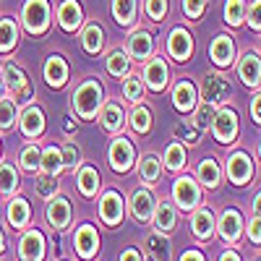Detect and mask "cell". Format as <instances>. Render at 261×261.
<instances>
[{"label": "cell", "mask_w": 261, "mask_h": 261, "mask_svg": "<svg viewBox=\"0 0 261 261\" xmlns=\"http://www.w3.org/2000/svg\"><path fill=\"white\" fill-rule=\"evenodd\" d=\"M105 102V89L99 79H86L79 84V89H73V97H71V105H73V113L81 118V120H94L99 107Z\"/></svg>", "instance_id": "1"}, {"label": "cell", "mask_w": 261, "mask_h": 261, "mask_svg": "<svg viewBox=\"0 0 261 261\" xmlns=\"http://www.w3.org/2000/svg\"><path fill=\"white\" fill-rule=\"evenodd\" d=\"M3 89L8 92L11 99H16V105H27L32 97H34V84L29 79V73L21 68L16 63H3Z\"/></svg>", "instance_id": "2"}, {"label": "cell", "mask_w": 261, "mask_h": 261, "mask_svg": "<svg viewBox=\"0 0 261 261\" xmlns=\"http://www.w3.org/2000/svg\"><path fill=\"white\" fill-rule=\"evenodd\" d=\"M21 21H24V27H27L29 34H34V37L47 34L50 21H53L50 3L47 0H27L24 11H21Z\"/></svg>", "instance_id": "3"}, {"label": "cell", "mask_w": 261, "mask_h": 261, "mask_svg": "<svg viewBox=\"0 0 261 261\" xmlns=\"http://www.w3.org/2000/svg\"><path fill=\"white\" fill-rule=\"evenodd\" d=\"M125 53L130 60H139V63H146L154 53V37H151L146 29H134L125 39Z\"/></svg>", "instance_id": "4"}, {"label": "cell", "mask_w": 261, "mask_h": 261, "mask_svg": "<svg viewBox=\"0 0 261 261\" xmlns=\"http://www.w3.org/2000/svg\"><path fill=\"white\" fill-rule=\"evenodd\" d=\"M107 157H110V167L115 172H128L130 167H134V160H136L134 144H130L125 136H115L113 144H110V151H107Z\"/></svg>", "instance_id": "5"}, {"label": "cell", "mask_w": 261, "mask_h": 261, "mask_svg": "<svg viewBox=\"0 0 261 261\" xmlns=\"http://www.w3.org/2000/svg\"><path fill=\"white\" fill-rule=\"evenodd\" d=\"M167 79H170V68H167L165 58L162 55L149 58L146 65H144V84L149 86V89H154V92H162L167 86Z\"/></svg>", "instance_id": "6"}, {"label": "cell", "mask_w": 261, "mask_h": 261, "mask_svg": "<svg viewBox=\"0 0 261 261\" xmlns=\"http://www.w3.org/2000/svg\"><path fill=\"white\" fill-rule=\"evenodd\" d=\"M201 94H204V102L217 107V105H222L225 97L230 94V84L220 73H204V79H201Z\"/></svg>", "instance_id": "7"}, {"label": "cell", "mask_w": 261, "mask_h": 261, "mask_svg": "<svg viewBox=\"0 0 261 261\" xmlns=\"http://www.w3.org/2000/svg\"><path fill=\"white\" fill-rule=\"evenodd\" d=\"M212 130L220 144H232V139L238 136V115L232 110H220L212 120Z\"/></svg>", "instance_id": "8"}, {"label": "cell", "mask_w": 261, "mask_h": 261, "mask_svg": "<svg viewBox=\"0 0 261 261\" xmlns=\"http://www.w3.org/2000/svg\"><path fill=\"white\" fill-rule=\"evenodd\" d=\"M18 123H21V134H24L27 139H37L45 134V110L37 105H29L24 113L18 115Z\"/></svg>", "instance_id": "9"}, {"label": "cell", "mask_w": 261, "mask_h": 261, "mask_svg": "<svg viewBox=\"0 0 261 261\" xmlns=\"http://www.w3.org/2000/svg\"><path fill=\"white\" fill-rule=\"evenodd\" d=\"M172 196H175V204L180 209H193L201 199V191H199V183H196L193 178L183 175V178L175 180V186H172Z\"/></svg>", "instance_id": "10"}, {"label": "cell", "mask_w": 261, "mask_h": 261, "mask_svg": "<svg viewBox=\"0 0 261 261\" xmlns=\"http://www.w3.org/2000/svg\"><path fill=\"white\" fill-rule=\"evenodd\" d=\"M99 123L105 130H110V134H120L123 125H125V110L120 107V102H113V99H105L102 107H99Z\"/></svg>", "instance_id": "11"}, {"label": "cell", "mask_w": 261, "mask_h": 261, "mask_svg": "<svg viewBox=\"0 0 261 261\" xmlns=\"http://www.w3.org/2000/svg\"><path fill=\"white\" fill-rule=\"evenodd\" d=\"M253 175V162L246 151H235V154L227 160V178L235 186H246Z\"/></svg>", "instance_id": "12"}, {"label": "cell", "mask_w": 261, "mask_h": 261, "mask_svg": "<svg viewBox=\"0 0 261 261\" xmlns=\"http://www.w3.org/2000/svg\"><path fill=\"white\" fill-rule=\"evenodd\" d=\"M167 53L175 58L178 63H186L191 60V53H193V37L186 32V29H172L170 37H167Z\"/></svg>", "instance_id": "13"}, {"label": "cell", "mask_w": 261, "mask_h": 261, "mask_svg": "<svg viewBox=\"0 0 261 261\" xmlns=\"http://www.w3.org/2000/svg\"><path fill=\"white\" fill-rule=\"evenodd\" d=\"M73 248L81 258H94V253L99 251V235L92 225H81L73 235Z\"/></svg>", "instance_id": "14"}, {"label": "cell", "mask_w": 261, "mask_h": 261, "mask_svg": "<svg viewBox=\"0 0 261 261\" xmlns=\"http://www.w3.org/2000/svg\"><path fill=\"white\" fill-rule=\"evenodd\" d=\"M47 222L55 230H65L71 222V201L65 196H50V204H47Z\"/></svg>", "instance_id": "15"}, {"label": "cell", "mask_w": 261, "mask_h": 261, "mask_svg": "<svg viewBox=\"0 0 261 261\" xmlns=\"http://www.w3.org/2000/svg\"><path fill=\"white\" fill-rule=\"evenodd\" d=\"M209 55L214 60V65H220V68H227V65H232L235 60V42L230 34H217L212 47H209Z\"/></svg>", "instance_id": "16"}, {"label": "cell", "mask_w": 261, "mask_h": 261, "mask_svg": "<svg viewBox=\"0 0 261 261\" xmlns=\"http://www.w3.org/2000/svg\"><path fill=\"white\" fill-rule=\"evenodd\" d=\"M99 217H102V222L110 225V227L120 225V220H123V199H120L115 191H107L102 196V201H99Z\"/></svg>", "instance_id": "17"}, {"label": "cell", "mask_w": 261, "mask_h": 261, "mask_svg": "<svg viewBox=\"0 0 261 261\" xmlns=\"http://www.w3.org/2000/svg\"><path fill=\"white\" fill-rule=\"evenodd\" d=\"M84 21V8L79 0H63L58 6V24L65 29V32H76Z\"/></svg>", "instance_id": "18"}, {"label": "cell", "mask_w": 261, "mask_h": 261, "mask_svg": "<svg viewBox=\"0 0 261 261\" xmlns=\"http://www.w3.org/2000/svg\"><path fill=\"white\" fill-rule=\"evenodd\" d=\"M238 79L246 86H251V89H256L261 84V58L256 53H246L241 58V63H238Z\"/></svg>", "instance_id": "19"}, {"label": "cell", "mask_w": 261, "mask_h": 261, "mask_svg": "<svg viewBox=\"0 0 261 261\" xmlns=\"http://www.w3.org/2000/svg\"><path fill=\"white\" fill-rule=\"evenodd\" d=\"M18 253L24 261H42L45 258V235L39 230H29L24 238H21Z\"/></svg>", "instance_id": "20"}, {"label": "cell", "mask_w": 261, "mask_h": 261, "mask_svg": "<svg viewBox=\"0 0 261 261\" xmlns=\"http://www.w3.org/2000/svg\"><path fill=\"white\" fill-rule=\"evenodd\" d=\"M130 212L139 222H149L154 217V196H151L146 188H139L130 196Z\"/></svg>", "instance_id": "21"}, {"label": "cell", "mask_w": 261, "mask_h": 261, "mask_svg": "<svg viewBox=\"0 0 261 261\" xmlns=\"http://www.w3.org/2000/svg\"><path fill=\"white\" fill-rule=\"evenodd\" d=\"M45 81L55 86V89L65 86V81H68V63H65L63 55H50L45 60Z\"/></svg>", "instance_id": "22"}, {"label": "cell", "mask_w": 261, "mask_h": 261, "mask_svg": "<svg viewBox=\"0 0 261 261\" xmlns=\"http://www.w3.org/2000/svg\"><path fill=\"white\" fill-rule=\"evenodd\" d=\"M196 102H199V94H196V86L191 81H180L175 89H172V105L178 107L180 113H191Z\"/></svg>", "instance_id": "23"}, {"label": "cell", "mask_w": 261, "mask_h": 261, "mask_svg": "<svg viewBox=\"0 0 261 261\" xmlns=\"http://www.w3.org/2000/svg\"><path fill=\"white\" fill-rule=\"evenodd\" d=\"M241 230H243V220L235 209H225L222 217H220V235L225 238L227 243H235L241 238Z\"/></svg>", "instance_id": "24"}, {"label": "cell", "mask_w": 261, "mask_h": 261, "mask_svg": "<svg viewBox=\"0 0 261 261\" xmlns=\"http://www.w3.org/2000/svg\"><path fill=\"white\" fill-rule=\"evenodd\" d=\"M105 65H107V73L115 76V79H125V76L130 73V58H128V53L120 50V47H115V50L107 53Z\"/></svg>", "instance_id": "25"}, {"label": "cell", "mask_w": 261, "mask_h": 261, "mask_svg": "<svg viewBox=\"0 0 261 261\" xmlns=\"http://www.w3.org/2000/svg\"><path fill=\"white\" fill-rule=\"evenodd\" d=\"M81 45L89 55H97L105 47V29L99 24H86L81 32Z\"/></svg>", "instance_id": "26"}, {"label": "cell", "mask_w": 261, "mask_h": 261, "mask_svg": "<svg viewBox=\"0 0 261 261\" xmlns=\"http://www.w3.org/2000/svg\"><path fill=\"white\" fill-rule=\"evenodd\" d=\"M136 11H139V0H113V16L120 27H134Z\"/></svg>", "instance_id": "27"}, {"label": "cell", "mask_w": 261, "mask_h": 261, "mask_svg": "<svg viewBox=\"0 0 261 261\" xmlns=\"http://www.w3.org/2000/svg\"><path fill=\"white\" fill-rule=\"evenodd\" d=\"M18 45V24L11 16L0 18V53H11Z\"/></svg>", "instance_id": "28"}, {"label": "cell", "mask_w": 261, "mask_h": 261, "mask_svg": "<svg viewBox=\"0 0 261 261\" xmlns=\"http://www.w3.org/2000/svg\"><path fill=\"white\" fill-rule=\"evenodd\" d=\"M76 180H79V191L86 196V199H92V196L99 191V172L89 165H84L79 172H76Z\"/></svg>", "instance_id": "29"}, {"label": "cell", "mask_w": 261, "mask_h": 261, "mask_svg": "<svg viewBox=\"0 0 261 261\" xmlns=\"http://www.w3.org/2000/svg\"><path fill=\"white\" fill-rule=\"evenodd\" d=\"M139 175H141L144 183L154 186V183L160 180V175H162V162H160V157H154V154H144L141 162H139Z\"/></svg>", "instance_id": "30"}, {"label": "cell", "mask_w": 261, "mask_h": 261, "mask_svg": "<svg viewBox=\"0 0 261 261\" xmlns=\"http://www.w3.org/2000/svg\"><path fill=\"white\" fill-rule=\"evenodd\" d=\"M39 170L45 172V175H53V178H58L60 172H63V157H60V149L58 146L42 149V165H39Z\"/></svg>", "instance_id": "31"}, {"label": "cell", "mask_w": 261, "mask_h": 261, "mask_svg": "<svg viewBox=\"0 0 261 261\" xmlns=\"http://www.w3.org/2000/svg\"><path fill=\"white\" fill-rule=\"evenodd\" d=\"M29 217H32V209H29L27 199H11V204H8V222L13 227H27Z\"/></svg>", "instance_id": "32"}, {"label": "cell", "mask_w": 261, "mask_h": 261, "mask_svg": "<svg viewBox=\"0 0 261 261\" xmlns=\"http://www.w3.org/2000/svg\"><path fill=\"white\" fill-rule=\"evenodd\" d=\"M120 92H123V97L130 105H139L144 99V79L136 76V73H128L125 81H123V86H120Z\"/></svg>", "instance_id": "33"}, {"label": "cell", "mask_w": 261, "mask_h": 261, "mask_svg": "<svg viewBox=\"0 0 261 261\" xmlns=\"http://www.w3.org/2000/svg\"><path fill=\"white\" fill-rule=\"evenodd\" d=\"M193 232L196 238H201V241H209L212 232H214V217L209 209H199L193 214Z\"/></svg>", "instance_id": "34"}, {"label": "cell", "mask_w": 261, "mask_h": 261, "mask_svg": "<svg viewBox=\"0 0 261 261\" xmlns=\"http://www.w3.org/2000/svg\"><path fill=\"white\" fill-rule=\"evenodd\" d=\"M18 162H21V167H24L27 172H37L39 165H42V149L37 144H27L24 149H21V154H18Z\"/></svg>", "instance_id": "35"}, {"label": "cell", "mask_w": 261, "mask_h": 261, "mask_svg": "<svg viewBox=\"0 0 261 261\" xmlns=\"http://www.w3.org/2000/svg\"><path fill=\"white\" fill-rule=\"evenodd\" d=\"M18 120V107L11 97H0V130H11Z\"/></svg>", "instance_id": "36"}, {"label": "cell", "mask_w": 261, "mask_h": 261, "mask_svg": "<svg viewBox=\"0 0 261 261\" xmlns=\"http://www.w3.org/2000/svg\"><path fill=\"white\" fill-rule=\"evenodd\" d=\"M146 246H149V256L151 261H170V241L162 235H149L146 238Z\"/></svg>", "instance_id": "37"}, {"label": "cell", "mask_w": 261, "mask_h": 261, "mask_svg": "<svg viewBox=\"0 0 261 261\" xmlns=\"http://www.w3.org/2000/svg\"><path fill=\"white\" fill-rule=\"evenodd\" d=\"M154 225L160 232H170L175 227V209H172L167 201H162L157 209H154Z\"/></svg>", "instance_id": "38"}, {"label": "cell", "mask_w": 261, "mask_h": 261, "mask_svg": "<svg viewBox=\"0 0 261 261\" xmlns=\"http://www.w3.org/2000/svg\"><path fill=\"white\" fill-rule=\"evenodd\" d=\"M193 110H196V113H193V125H196V130L212 128V120H214V115H217V107H214V105L201 102V105H196Z\"/></svg>", "instance_id": "39"}, {"label": "cell", "mask_w": 261, "mask_h": 261, "mask_svg": "<svg viewBox=\"0 0 261 261\" xmlns=\"http://www.w3.org/2000/svg\"><path fill=\"white\" fill-rule=\"evenodd\" d=\"M18 188V172L11 162H0V193H13Z\"/></svg>", "instance_id": "40"}, {"label": "cell", "mask_w": 261, "mask_h": 261, "mask_svg": "<svg viewBox=\"0 0 261 261\" xmlns=\"http://www.w3.org/2000/svg\"><path fill=\"white\" fill-rule=\"evenodd\" d=\"M130 128H134L136 134H149V130H151V113H149V107H144V105L134 107V113H130Z\"/></svg>", "instance_id": "41"}, {"label": "cell", "mask_w": 261, "mask_h": 261, "mask_svg": "<svg viewBox=\"0 0 261 261\" xmlns=\"http://www.w3.org/2000/svg\"><path fill=\"white\" fill-rule=\"evenodd\" d=\"M165 165H167V170H183V167H186V149H183V144L172 141V144L167 146V151H165Z\"/></svg>", "instance_id": "42"}, {"label": "cell", "mask_w": 261, "mask_h": 261, "mask_svg": "<svg viewBox=\"0 0 261 261\" xmlns=\"http://www.w3.org/2000/svg\"><path fill=\"white\" fill-rule=\"evenodd\" d=\"M246 18V0H227L225 3V21L230 27H241Z\"/></svg>", "instance_id": "43"}, {"label": "cell", "mask_w": 261, "mask_h": 261, "mask_svg": "<svg viewBox=\"0 0 261 261\" xmlns=\"http://www.w3.org/2000/svg\"><path fill=\"white\" fill-rule=\"evenodd\" d=\"M196 172H199V178L206 188H214L217 183H220V167H217L214 160H201V165H199Z\"/></svg>", "instance_id": "44"}, {"label": "cell", "mask_w": 261, "mask_h": 261, "mask_svg": "<svg viewBox=\"0 0 261 261\" xmlns=\"http://www.w3.org/2000/svg\"><path fill=\"white\" fill-rule=\"evenodd\" d=\"M60 157H63V167H71V170H76L79 167V162H81V149L76 146V144H63L60 146Z\"/></svg>", "instance_id": "45"}, {"label": "cell", "mask_w": 261, "mask_h": 261, "mask_svg": "<svg viewBox=\"0 0 261 261\" xmlns=\"http://www.w3.org/2000/svg\"><path fill=\"white\" fill-rule=\"evenodd\" d=\"M144 8H146V16L151 21H165V16H167V0H146Z\"/></svg>", "instance_id": "46"}, {"label": "cell", "mask_w": 261, "mask_h": 261, "mask_svg": "<svg viewBox=\"0 0 261 261\" xmlns=\"http://www.w3.org/2000/svg\"><path fill=\"white\" fill-rule=\"evenodd\" d=\"M248 27L253 32H261V0H253V3L248 6Z\"/></svg>", "instance_id": "47"}, {"label": "cell", "mask_w": 261, "mask_h": 261, "mask_svg": "<svg viewBox=\"0 0 261 261\" xmlns=\"http://www.w3.org/2000/svg\"><path fill=\"white\" fill-rule=\"evenodd\" d=\"M206 8V0H183V13L188 18H199Z\"/></svg>", "instance_id": "48"}, {"label": "cell", "mask_w": 261, "mask_h": 261, "mask_svg": "<svg viewBox=\"0 0 261 261\" xmlns=\"http://www.w3.org/2000/svg\"><path fill=\"white\" fill-rule=\"evenodd\" d=\"M37 193H42V196H55V193H58V183H55V178H53V175L39 178V180H37Z\"/></svg>", "instance_id": "49"}, {"label": "cell", "mask_w": 261, "mask_h": 261, "mask_svg": "<svg viewBox=\"0 0 261 261\" xmlns=\"http://www.w3.org/2000/svg\"><path fill=\"white\" fill-rule=\"evenodd\" d=\"M175 136H178V139H186L188 144H196V139H199V130H191V128H186V125H178V128H175Z\"/></svg>", "instance_id": "50"}, {"label": "cell", "mask_w": 261, "mask_h": 261, "mask_svg": "<svg viewBox=\"0 0 261 261\" xmlns=\"http://www.w3.org/2000/svg\"><path fill=\"white\" fill-rule=\"evenodd\" d=\"M248 238L253 243H261V217H256V220L248 225Z\"/></svg>", "instance_id": "51"}, {"label": "cell", "mask_w": 261, "mask_h": 261, "mask_svg": "<svg viewBox=\"0 0 261 261\" xmlns=\"http://www.w3.org/2000/svg\"><path fill=\"white\" fill-rule=\"evenodd\" d=\"M251 115H253V120L261 125V92L253 97V102H251Z\"/></svg>", "instance_id": "52"}, {"label": "cell", "mask_w": 261, "mask_h": 261, "mask_svg": "<svg viewBox=\"0 0 261 261\" xmlns=\"http://www.w3.org/2000/svg\"><path fill=\"white\" fill-rule=\"evenodd\" d=\"M120 261H141V253H139L136 248H125V251L120 253Z\"/></svg>", "instance_id": "53"}, {"label": "cell", "mask_w": 261, "mask_h": 261, "mask_svg": "<svg viewBox=\"0 0 261 261\" xmlns=\"http://www.w3.org/2000/svg\"><path fill=\"white\" fill-rule=\"evenodd\" d=\"M180 261H204V256H201L199 251H186V253L180 256Z\"/></svg>", "instance_id": "54"}, {"label": "cell", "mask_w": 261, "mask_h": 261, "mask_svg": "<svg viewBox=\"0 0 261 261\" xmlns=\"http://www.w3.org/2000/svg\"><path fill=\"white\" fill-rule=\"evenodd\" d=\"M63 128L68 130V134H71V130H76V120H73L71 115H65V123H63Z\"/></svg>", "instance_id": "55"}, {"label": "cell", "mask_w": 261, "mask_h": 261, "mask_svg": "<svg viewBox=\"0 0 261 261\" xmlns=\"http://www.w3.org/2000/svg\"><path fill=\"white\" fill-rule=\"evenodd\" d=\"M220 261H241V258H238V253H235V251H225V253L220 256Z\"/></svg>", "instance_id": "56"}, {"label": "cell", "mask_w": 261, "mask_h": 261, "mask_svg": "<svg viewBox=\"0 0 261 261\" xmlns=\"http://www.w3.org/2000/svg\"><path fill=\"white\" fill-rule=\"evenodd\" d=\"M253 212H256V217H261V193L256 196V201H253Z\"/></svg>", "instance_id": "57"}, {"label": "cell", "mask_w": 261, "mask_h": 261, "mask_svg": "<svg viewBox=\"0 0 261 261\" xmlns=\"http://www.w3.org/2000/svg\"><path fill=\"white\" fill-rule=\"evenodd\" d=\"M6 251V235H3V230H0V253Z\"/></svg>", "instance_id": "58"}, {"label": "cell", "mask_w": 261, "mask_h": 261, "mask_svg": "<svg viewBox=\"0 0 261 261\" xmlns=\"http://www.w3.org/2000/svg\"><path fill=\"white\" fill-rule=\"evenodd\" d=\"M0 92H3V76H0Z\"/></svg>", "instance_id": "59"}, {"label": "cell", "mask_w": 261, "mask_h": 261, "mask_svg": "<svg viewBox=\"0 0 261 261\" xmlns=\"http://www.w3.org/2000/svg\"><path fill=\"white\" fill-rule=\"evenodd\" d=\"M258 157H261V141H258Z\"/></svg>", "instance_id": "60"}, {"label": "cell", "mask_w": 261, "mask_h": 261, "mask_svg": "<svg viewBox=\"0 0 261 261\" xmlns=\"http://www.w3.org/2000/svg\"><path fill=\"white\" fill-rule=\"evenodd\" d=\"M258 53H261V37H258Z\"/></svg>", "instance_id": "61"}]
</instances>
